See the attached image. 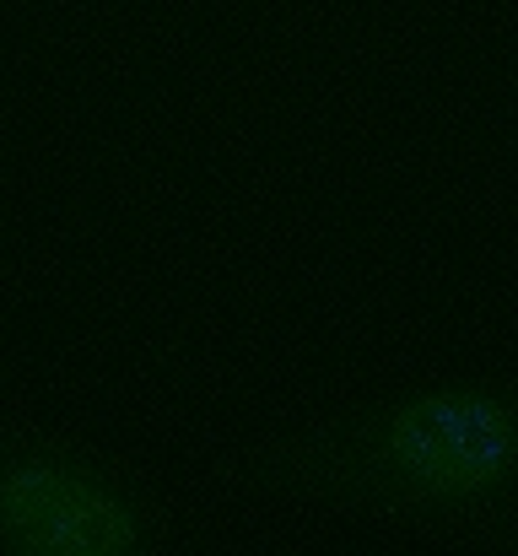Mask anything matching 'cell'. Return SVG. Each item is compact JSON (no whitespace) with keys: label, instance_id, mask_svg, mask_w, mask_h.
Listing matches in <instances>:
<instances>
[{"label":"cell","instance_id":"6da1fadb","mask_svg":"<svg viewBox=\"0 0 518 556\" xmlns=\"http://www.w3.org/2000/svg\"><path fill=\"white\" fill-rule=\"evenodd\" d=\"M249 503L518 556V363L410 378L211 454Z\"/></svg>","mask_w":518,"mask_h":556},{"label":"cell","instance_id":"7a4b0ae2","mask_svg":"<svg viewBox=\"0 0 518 556\" xmlns=\"http://www.w3.org/2000/svg\"><path fill=\"white\" fill-rule=\"evenodd\" d=\"M178 514L125 454L0 405V556H168Z\"/></svg>","mask_w":518,"mask_h":556}]
</instances>
